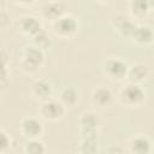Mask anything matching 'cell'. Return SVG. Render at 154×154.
Returning <instances> with one entry per match:
<instances>
[{"label": "cell", "instance_id": "obj_4", "mask_svg": "<svg viewBox=\"0 0 154 154\" xmlns=\"http://www.w3.org/2000/svg\"><path fill=\"white\" fill-rule=\"evenodd\" d=\"M129 64L118 57L107 58L102 65L103 75L112 82H123L128 77Z\"/></svg>", "mask_w": 154, "mask_h": 154}, {"label": "cell", "instance_id": "obj_20", "mask_svg": "<svg viewBox=\"0 0 154 154\" xmlns=\"http://www.w3.org/2000/svg\"><path fill=\"white\" fill-rule=\"evenodd\" d=\"M46 152H47V147L45 142H42L40 138L26 140L23 146L24 154H46Z\"/></svg>", "mask_w": 154, "mask_h": 154}, {"label": "cell", "instance_id": "obj_3", "mask_svg": "<svg viewBox=\"0 0 154 154\" xmlns=\"http://www.w3.org/2000/svg\"><path fill=\"white\" fill-rule=\"evenodd\" d=\"M51 26L55 36L63 40H69V38H72L77 34L79 23H78V19L72 13L67 12L66 14L61 16L60 18L51 23Z\"/></svg>", "mask_w": 154, "mask_h": 154}, {"label": "cell", "instance_id": "obj_21", "mask_svg": "<svg viewBox=\"0 0 154 154\" xmlns=\"http://www.w3.org/2000/svg\"><path fill=\"white\" fill-rule=\"evenodd\" d=\"M8 57L6 52L2 49L1 51V77H0V83L2 89L6 88L8 81H10V69H8Z\"/></svg>", "mask_w": 154, "mask_h": 154}, {"label": "cell", "instance_id": "obj_18", "mask_svg": "<svg viewBox=\"0 0 154 154\" xmlns=\"http://www.w3.org/2000/svg\"><path fill=\"white\" fill-rule=\"evenodd\" d=\"M100 144L97 136L82 137L78 144V154H99Z\"/></svg>", "mask_w": 154, "mask_h": 154}, {"label": "cell", "instance_id": "obj_6", "mask_svg": "<svg viewBox=\"0 0 154 154\" xmlns=\"http://www.w3.org/2000/svg\"><path fill=\"white\" fill-rule=\"evenodd\" d=\"M66 108L60 103L58 99H49L42 103H40L38 107V114L42 119L46 122H60L66 113Z\"/></svg>", "mask_w": 154, "mask_h": 154}, {"label": "cell", "instance_id": "obj_14", "mask_svg": "<svg viewBox=\"0 0 154 154\" xmlns=\"http://www.w3.org/2000/svg\"><path fill=\"white\" fill-rule=\"evenodd\" d=\"M130 40L140 47L152 46L154 43V29L148 24L137 23Z\"/></svg>", "mask_w": 154, "mask_h": 154}, {"label": "cell", "instance_id": "obj_1", "mask_svg": "<svg viewBox=\"0 0 154 154\" xmlns=\"http://www.w3.org/2000/svg\"><path fill=\"white\" fill-rule=\"evenodd\" d=\"M118 102L130 109L140 108L144 105L147 100V93L142 84H136L131 82H126L118 91L117 95Z\"/></svg>", "mask_w": 154, "mask_h": 154}, {"label": "cell", "instance_id": "obj_5", "mask_svg": "<svg viewBox=\"0 0 154 154\" xmlns=\"http://www.w3.org/2000/svg\"><path fill=\"white\" fill-rule=\"evenodd\" d=\"M77 123L82 137H94L99 134L101 118L95 111H83L79 114Z\"/></svg>", "mask_w": 154, "mask_h": 154}, {"label": "cell", "instance_id": "obj_24", "mask_svg": "<svg viewBox=\"0 0 154 154\" xmlns=\"http://www.w3.org/2000/svg\"><path fill=\"white\" fill-rule=\"evenodd\" d=\"M107 154H125V149L120 144H113L107 148Z\"/></svg>", "mask_w": 154, "mask_h": 154}, {"label": "cell", "instance_id": "obj_7", "mask_svg": "<svg viewBox=\"0 0 154 154\" xmlns=\"http://www.w3.org/2000/svg\"><path fill=\"white\" fill-rule=\"evenodd\" d=\"M19 131L24 138L36 140L42 137L45 132V125L40 118L34 116H28L22 118L19 123Z\"/></svg>", "mask_w": 154, "mask_h": 154}, {"label": "cell", "instance_id": "obj_9", "mask_svg": "<svg viewBox=\"0 0 154 154\" xmlns=\"http://www.w3.org/2000/svg\"><path fill=\"white\" fill-rule=\"evenodd\" d=\"M136 25L137 23L130 16H126L124 13H116L111 18V26L123 38L130 40Z\"/></svg>", "mask_w": 154, "mask_h": 154}, {"label": "cell", "instance_id": "obj_2", "mask_svg": "<svg viewBox=\"0 0 154 154\" xmlns=\"http://www.w3.org/2000/svg\"><path fill=\"white\" fill-rule=\"evenodd\" d=\"M46 61V52L32 46L26 45L22 49V57L19 59V70L25 75H34L41 70Z\"/></svg>", "mask_w": 154, "mask_h": 154}, {"label": "cell", "instance_id": "obj_12", "mask_svg": "<svg viewBox=\"0 0 154 154\" xmlns=\"http://www.w3.org/2000/svg\"><path fill=\"white\" fill-rule=\"evenodd\" d=\"M113 101H114V94L106 85H97L90 93V102L99 108L109 107L113 103Z\"/></svg>", "mask_w": 154, "mask_h": 154}, {"label": "cell", "instance_id": "obj_16", "mask_svg": "<svg viewBox=\"0 0 154 154\" xmlns=\"http://www.w3.org/2000/svg\"><path fill=\"white\" fill-rule=\"evenodd\" d=\"M129 13L130 17L136 22V20H142L144 19L152 8V2L147 0H131L128 4Z\"/></svg>", "mask_w": 154, "mask_h": 154}, {"label": "cell", "instance_id": "obj_23", "mask_svg": "<svg viewBox=\"0 0 154 154\" xmlns=\"http://www.w3.org/2000/svg\"><path fill=\"white\" fill-rule=\"evenodd\" d=\"M10 24V14L2 8L0 11V26L1 28H6Z\"/></svg>", "mask_w": 154, "mask_h": 154}, {"label": "cell", "instance_id": "obj_13", "mask_svg": "<svg viewBox=\"0 0 154 154\" xmlns=\"http://www.w3.org/2000/svg\"><path fill=\"white\" fill-rule=\"evenodd\" d=\"M129 154H152L153 143L147 135L137 134L130 137L128 142Z\"/></svg>", "mask_w": 154, "mask_h": 154}, {"label": "cell", "instance_id": "obj_11", "mask_svg": "<svg viewBox=\"0 0 154 154\" xmlns=\"http://www.w3.org/2000/svg\"><path fill=\"white\" fill-rule=\"evenodd\" d=\"M30 94L36 101L42 103V102L52 99L53 87H52L51 82H48L47 79L36 78L30 84Z\"/></svg>", "mask_w": 154, "mask_h": 154}, {"label": "cell", "instance_id": "obj_19", "mask_svg": "<svg viewBox=\"0 0 154 154\" xmlns=\"http://www.w3.org/2000/svg\"><path fill=\"white\" fill-rule=\"evenodd\" d=\"M30 40H31L30 43H31L32 46L40 48V49L43 51V52L51 49V47H52V38H51L49 34H48L45 29L41 30L40 32H37V34H36L34 37H31Z\"/></svg>", "mask_w": 154, "mask_h": 154}, {"label": "cell", "instance_id": "obj_10", "mask_svg": "<svg viewBox=\"0 0 154 154\" xmlns=\"http://www.w3.org/2000/svg\"><path fill=\"white\" fill-rule=\"evenodd\" d=\"M67 13V6L64 1H47L41 5L40 7V14L43 19L49 20L53 23L61 16Z\"/></svg>", "mask_w": 154, "mask_h": 154}, {"label": "cell", "instance_id": "obj_17", "mask_svg": "<svg viewBox=\"0 0 154 154\" xmlns=\"http://www.w3.org/2000/svg\"><path fill=\"white\" fill-rule=\"evenodd\" d=\"M57 99L66 109H72L79 101V93L73 87H65L60 90Z\"/></svg>", "mask_w": 154, "mask_h": 154}, {"label": "cell", "instance_id": "obj_15", "mask_svg": "<svg viewBox=\"0 0 154 154\" xmlns=\"http://www.w3.org/2000/svg\"><path fill=\"white\" fill-rule=\"evenodd\" d=\"M149 75H150V71H149L148 65L142 61H136L129 65L126 81L131 83H136V84H142L144 81L148 79Z\"/></svg>", "mask_w": 154, "mask_h": 154}, {"label": "cell", "instance_id": "obj_8", "mask_svg": "<svg viewBox=\"0 0 154 154\" xmlns=\"http://www.w3.org/2000/svg\"><path fill=\"white\" fill-rule=\"evenodd\" d=\"M16 28L22 35L29 38L34 37L37 32L43 30L41 19L34 14H23L18 17L16 19Z\"/></svg>", "mask_w": 154, "mask_h": 154}, {"label": "cell", "instance_id": "obj_22", "mask_svg": "<svg viewBox=\"0 0 154 154\" xmlns=\"http://www.w3.org/2000/svg\"><path fill=\"white\" fill-rule=\"evenodd\" d=\"M11 144H12L11 135L6 130L1 129L0 130V152H1V154H5L11 148Z\"/></svg>", "mask_w": 154, "mask_h": 154}]
</instances>
